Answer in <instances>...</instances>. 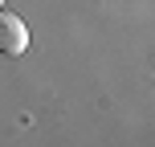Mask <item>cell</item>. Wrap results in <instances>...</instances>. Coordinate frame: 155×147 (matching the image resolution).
I'll list each match as a JSON object with an SVG mask.
<instances>
[{
  "label": "cell",
  "mask_w": 155,
  "mask_h": 147,
  "mask_svg": "<svg viewBox=\"0 0 155 147\" xmlns=\"http://www.w3.org/2000/svg\"><path fill=\"white\" fill-rule=\"evenodd\" d=\"M25 49H29V25L16 12H4V8H0V53L16 57V53H25Z\"/></svg>",
  "instance_id": "6da1fadb"
},
{
  "label": "cell",
  "mask_w": 155,
  "mask_h": 147,
  "mask_svg": "<svg viewBox=\"0 0 155 147\" xmlns=\"http://www.w3.org/2000/svg\"><path fill=\"white\" fill-rule=\"evenodd\" d=\"M0 8H4V0H0Z\"/></svg>",
  "instance_id": "7a4b0ae2"
}]
</instances>
